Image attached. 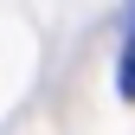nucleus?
Instances as JSON below:
<instances>
[{"instance_id":"nucleus-1","label":"nucleus","mask_w":135,"mask_h":135,"mask_svg":"<svg viewBox=\"0 0 135 135\" xmlns=\"http://www.w3.org/2000/svg\"><path fill=\"white\" fill-rule=\"evenodd\" d=\"M116 90H122V103H135V52H122L116 64Z\"/></svg>"},{"instance_id":"nucleus-2","label":"nucleus","mask_w":135,"mask_h":135,"mask_svg":"<svg viewBox=\"0 0 135 135\" xmlns=\"http://www.w3.org/2000/svg\"><path fill=\"white\" fill-rule=\"evenodd\" d=\"M122 52H135V13H129V45H122Z\"/></svg>"}]
</instances>
